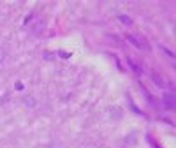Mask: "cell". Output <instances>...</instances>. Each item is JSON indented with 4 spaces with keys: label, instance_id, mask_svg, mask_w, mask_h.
Segmentation results:
<instances>
[{
    "label": "cell",
    "instance_id": "cell-4",
    "mask_svg": "<svg viewBox=\"0 0 176 148\" xmlns=\"http://www.w3.org/2000/svg\"><path fill=\"white\" fill-rule=\"evenodd\" d=\"M23 102H27V104H28V108H34V106H35V101H34L32 97H25V99H23Z\"/></svg>",
    "mask_w": 176,
    "mask_h": 148
},
{
    "label": "cell",
    "instance_id": "cell-5",
    "mask_svg": "<svg viewBox=\"0 0 176 148\" xmlns=\"http://www.w3.org/2000/svg\"><path fill=\"white\" fill-rule=\"evenodd\" d=\"M160 49H162V51H164V53H165V55H169V57H171V58H174V55H173V53H171V51H169V49H167V48H164V46H162V44H160Z\"/></svg>",
    "mask_w": 176,
    "mask_h": 148
},
{
    "label": "cell",
    "instance_id": "cell-3",
    "mask_svg": "<svg viewBox=\"0 0 176 148\" xmlns=\"http://www.w3.org/2000/svg\"><path fill=\"white\" fill-rule=\"evenodd\" d=\"M127 39H129V41H130L136 48H141V46H143V42H141V41H137V39H134L132 35H127Z\"/></svg>",
    "mask_w": 176,
    "mask_h": 148
},
{
    "label": "cell",
    "instance_id": "cell-2",
    "mask_svg": "<svg viewBox=\"0 0 176 148\" xmlns=\"http://www.w3.org/2000/svg\"><path fill=\"white\" fill-rule=\"evenodd\" d=\"M118 19L122 21V23H125V25H132V19H130L129 16H123V14H120V16H118Z\"/></svg>",
    "mask_w": 176,
    "mask_h": 148
},
{
    "label": "cell",
    "instance_id": "cell-1",
    "mask_svg": "<svg viewBox=\"0 0 176 148\" xmlns=\"http://www.w3.org/2000/svg\"><path fill=\"white\" fill-rule=\"evenodd\" d=\"M164 106L167 109H174V106H176V95H174V92H165L164 93Z\"/></svg>",
    "mask_w": 176,
    "mask_h": 148
},
{
    "label": "cell",
    "instance_id": "cell-6",
    "mask_svg": "<svg viewBox=\"0 0 176 148\" xmlns=\"http://www.w3.org/2000/svg\"><path fill=\"white\" fill-rule=\"evenodd\" d=\"M4 60V51H2V48H0V62Z\"/></svg>",
    "mask_w": 176,
    "mask_h": 148
}]
</instances>
